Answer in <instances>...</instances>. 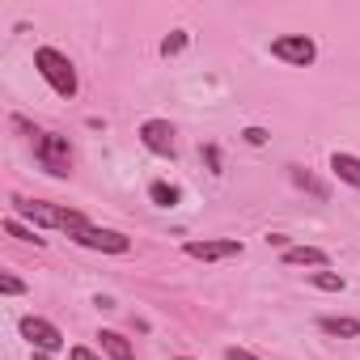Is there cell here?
<instances>
[{"label":"cell","mask_w":360,"mask_h":360,"mask_svg":"<svg viewBox=\"0 0 360 360\" xmlns=\"http://www.w3.org/2000/svg\"><path fill=\"white\" fill-rule=\"evenodd\" d=\"M292 183H297V187H305V191H314L318 200H326V187L318 183V178H314V174H305V169H297V165H292Z\"/></svg>","instance_id":"cell-16"},{"label":"cell","mask_w":360,"mask_h":360,"mask_svg":"<svg viewBox=\"0 0 360 360\" xmlns=\"http://www.w3.org/2000/svg\"><path fill=\"white\" fill-rule=\"evenodd\" d=\"M98 343H102V352H106L110 360H136V347H131L119 330H102V335H98Z\"/></svg>","instance_id":"cell-11"},{"label":"cell","mask_w":360,"mask_h":360,"mask_svg":"<svg viewBox=\"0 0 360 360\" xmlns=\"http://www.w3.org/2000/svg\"><path fill=\"white\" fill-rule=\"evenodd\" d=\"M148 200H153L157 208H174V204H178V187H169V183H153V187H148Z\"/></svg>","instance_id":"cell-14"},{"label":"cell","mask_w":360,"mask_h":360,"mask_svg":"<svg viewBox=\"0 0 360 360\" xmlns=\"http://www.w3.org/2000/svg\"><path fill=\"white\" fill-rule=\"evenodd\" d=\"M187 39H191L187 30H174V34H165V39H161V56H178V51L187 47Z\"/></svg>","instance_id":"cell-17"},{"label":"cell","mask_w":360,"mask_h":360,"mask_svg":"<svg viewBox=\"0 0 360 360\" xmlns=\"http://www.w3.org/2000/svg\"><path fill=\"white\" fill-rule=\"evenodd\" d=\"M13 208L22 212V217H30L34 225H43V229H60V233H68V238H77L85 225H89V217L85 212H77V208H60V204H43V200H13Z\"/></svg>","instance_id":"cell-1"},{"label":"cell","mask_w":360,"mask_h":360,"mask_svg":"<svg viewBox=\"0 0 360 360\" xmlns=\"http://www.w3.org/2000/svg\"><path fill=\"white\" fill-rule=\"evenodd\" d=\"M242 136H246V144H267V131L263 127H246Z\"/></svg>","instance_id":"cell-19"},{"label":"cell","mask_w":360,"mask_h":360,"mask_svg":"<svg viewBox=\"0 0 360 360\" xmlns=\"http://www.w3.org/2000/svg\"><path fill=\"white\" fill-rule=\"evenodd\" d=\"M72 242L89 246V250H102V255H127L131 250V238H123L119 229H98V225H85Z\"/></svg>","instance_id":"cell-6"},{"label":"cell","mask_w":360,"mask_h":360,"mask_svg":"<svg viewBox=\"0 0 360 360\" xmlns=\"http://www.w3.org/2000/svg\"><path fill=\"white\" fill-rule=\"evenodd\" d=\"M34 157H39V165L51 178H68L72 174V148H68V136H60V131H39Z\"/></svg>","instance_id":"cell-3"},{"label":"cell","mask_w":360,"mask_h":360,"mask_svg":"<svg viewBox=\"0 0 360 360\" xmlns=\"http://www.w3.org/2000/svg\"><path fill=\"white\" fill-rule=\"evenodd\" d=\"M204 161H208V165H212V174H221V153H217V148H212V144H208V148H204Z\"/></svg>","instance_id":"cell-20"},{"label":"cell","mask_w":360,"mask_h":360,"mask_svg":"<svg viewBox=\"0 0 360 360\" xmlns=\"http://www.w3.org/2000/svg\"><path fill=\"white\" fill-rule=\"evenodd\" d=\"M183 250H187L191 259L221 263V259H238V255H242V242H238V238H221V242H187Z\"/></svg>","instance_id":"cell-8"},{"label":"cell","mask_w":360,"mask_h":360,"mask_svg":"<svg viewBox=\"0 0 360 360\" xmlns=\"http://www.w3.org/2000/svg\"><path fill=\"white\" fill-rule=\"evenodd\" d=\"M284 263L288 267H326V250H318V246H288L284 250Z\"/></svg>","instance_id":"cell-10"},{"label":"cell","mask_w":360,"mask_h":360,"mask_svg":"<svg viewBox=\"0 0 360 360\" xmlns=\"http://www.w3.org/2000/svg\"><path fill=\"white\" fill-rule=\"evenodd\" d=\"M34 360H51V356H47V352H34Z\"/></svg>","instance_id":"cell-24"},{"label":"cell","mask_w":360,"mask_h":360,"mask_svg":"<svg viewBox=\"0 0 360 360\" xmlns=\"http://www.w3.org/2000/svg\"><path fill=\"white\" fill-rule=\"evenodd\" d=\"M178 360H191V356H178Z\"/></svg>","instance_id":"cell-25"},{"label":"cell","mask_w":360,"mask_h":360,"mask_svg":"<svg viewBox=\"0 0 360 360\" xmlns=\"http://www.w3.org/2000/svg\"><path fill=\"white\" fill-rule=\"evenodd\" d=\"M305 280H309L314 288H322V292H343V276H335V271H326V267H322V271H309Z\"/></svg>","instance_id":"cell-13"},{"label":"cell","mask_w":360,"mask_h":360,"mask_svg":"<svg viewBox=\"0 0 360 360\" xmlns=\"http://www.w3.org/2000/svg\"><path fill=\"white\" fill-rule=\"evenodd\" d=\"M318 326H322V335H339V339H356L360 335V322L356 318H322Z\"/></svg>","instance_id":"cell-12"},{"label":"cell","mask_w":360,"mask_h":360,"mask_svg":"<svg viewBox=\"0 0 360 360\" xmlns=\"http://www.w3.org/2000/svg\"><path fill=\"white\" fill-rule=\"evenodd\" d=\"M5 233H9V238H18V242H34V246H43V238H39L34 229H26L18 217H9V221H5Z\"/></svg>","instance_id":"cell-15"},{"label":"cell","mask_w":360,"mask_h":360,"mask_svg":"<svg viewBox=\"0 0 360 360\" xmlns=\"http://www.w3.org/2000/svg\"><path fill=\"white\" fill-rule=\"evenodd\" d=\"M0 292H5V297H18V292H26V284H22L18 276H0Z\"/></svg>","instance_id":"cell-18"},{"label":"cell","mask_w":360,"mask_h":360,"mask_svg":"<svg viewBox=\"0 0 360 360\" xmlns=\"http://www.w3.org/2000/svg\"><path fill=\"white\" fill-rule=\"evenodd\" d=\"M18 326H22V339H26L34 352H47V356H51V352H60V347H64V335H60V326H56V322H47V318H34V314H26Z\"/></svg>","instance_id":"cell-4"},{"label":"cell","mask_w":360,"mask_h":360,"mask_svg":"<svg viewBox=\"0 0 360 360\" xmlns=\"http://www.w3.org/2000/svg\"><path fill=\"white\" fill-rule=\"evenodd\" d=\"M225 360H259V356H255V352H246V347H229V352H225Z\"/></svg>","instance_id":"cell-22"},{"label":"cell","mask_w":360,"mask_h":360,"mask_svg":"<svg viewBox=\"0 0 360 360\" xmlns=\"http://www.w3.org/2000/svg\"><path fill=\"white\" fill-rule=\"evenodd\" d=\"M34 68L43 72V81H47L60 98H77L81 81H77V68H72V60H68L64 51H56V47H39V51H34Z\"/></svg>","instance_id":"cell-2"},{"label":"cell","mask_w":360,"mask_h":360,"mask_svg":"<svg viewBox=\"0 0 360 360\" xmlns=\"http://www.w3.org/2000/svg\"><path fill=\"white\" fill-rule=\"evenodd\" d=\"M330 174L339 178V183H347V187L360 191V157L356 153H335L330 157Z\"/></svg>","instance_id":"cell-9"},{"label":"cell","mask_w":360,"mask_h":360,"mask_svg":"<svg viewBox=\"0 0 360 360\" xmlns=\"http://www.w3.org/2000/svg\"><path fill=\"white\" fill-rule=\"evenodd\" d=\"M68 360H102V356H98V352H89V347H72V352H68Z\"/></svg>","instance_id":"cell-21"},{"label":"cell","mask_w":360,"mask_h":360,"mask_svg":"<svg viewBox=\"0 0 360 360\" xmlns=\"http://www.w3.org/2000/svg\"><path fill=\"white\" fill-rule=\"evenodd\" d=\"M271 56H276V60H284V64L309 68V64L318 60V47H314V39H305V34H284V39H276V43H271Z\"/></svg>","instance_id":"cell-5"},{"label":"cell","mask_w":360,"mask_h":360,"mask_svg":"<svg viewBox=\"0 0 360 360\" xmlns=\"http://www.w3.org/2000/svg\"><path fill=\"white\" fill-rule=\"evenodd\" d=\"M267 246H284V250H288V238H284V233H267Z\"/></svg>","instance_id":"cell-23"},{"label":"cell","mask_w":360,"mask_h":360,"mask_svg":"<svg viewBox=\"0 0 360 360\" xmlns=\"http://www.w3.org/2000/svg\"><path fill=\"white\" fill-rule=\"evenodd\" d=\"M140 144L157 157H174V123L169 119H144L140 123Z\"/></svg>","instance_id":"cell-7"}]
</instances>
